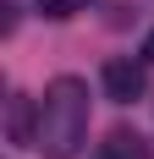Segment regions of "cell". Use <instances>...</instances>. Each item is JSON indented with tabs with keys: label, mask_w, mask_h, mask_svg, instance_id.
I'll list each match as a JSON object with an SVG mask.
<instances>
[{
	"label": "cell",
	"mask_w": 154,
	"mask_h": 159,
	"mask_svg": "<svg viewBox=\"0 0 154 159\" xmlns=\"http://www.w3.org/2000/svg\"><path fill=\"white\" fill-rule=\"evenodd\" d=\"M88 137V82L83 77H55L39 104V137L33 148L44 159H72Z\"/></svg>",
	"instance_id": "obj_1"
},
{
	"label": "cell",
	"mask_w": 154,
	"mask_h": 159,
	"mask_svg": "<svg viewBox=\"0 0 154 159\" xmlns=\"http://www.w3.org/2000/svg\"><path fill=\"white\" fill-rule=\"evenodd\" d=\"M99 82H105V99H116V104H132V99H143V88H149V77H143V61H132V55H116V61H105Z\"/></svg>",
	"instance_id": "obj_2"
},
{
	"label": "cell",
	"mask_w": 154,
	"mask_h": 159,
	"mask_svg": "<svg viewBox=\"0 0 154 159\" xmlns=\"http://www.w3.org/2000/svg\"><path fill=\"white\" fill-rule=\"evenodd\" d=\"M99 159H154V143L138 137V132H127V126H116L105 143H99Z\"/></svg>",
	"instance_id": "obj_3"
},
{
	"label": "cell",
	"mask_w": 154,
	"mask_h": 159,
	"mask_svg": "<svg viewBox=\"0 0 154 159\" xmlns=\"http://www.w3.org/2000/svg\"><path fill=\"white\" fill-rule=\"evenodd\" d=\"M6 137H11V143H33V137H39V115H33V104L22 93L6 104Z\"/></svg>",
	"instance_id": "obj_4"
},
{
	"label": "cell",
	"mask_w": 154,
	"mask_h": 159,
	"mask_svg": "<svg viewBox=\"0 0 154 159\" xmlns=\"http://www.w3.org/2000/svg\"><path fill=\"white\" fill-rule=\"evenodd\" d=\"M94 0H39V11L44 16H55V22H66V16H77V11H88Z\"/></svg>",
	"instance_id": "obj_5"
},
{
	"label": "cell",
	"mask_w": 154,
	"mask_h": 159,
	"mask_svg": "<svg viewBox=\"0 0 154 159\" xmlns=\"http://www.w3.org/2000/svg\"><path fill=\"white\" fill-rule=\"evenodd\" d=\"M143 61H154V33H149V44H143Z\"/></svg>",
	"instance_id": "obj_6"
}]
</instances>
